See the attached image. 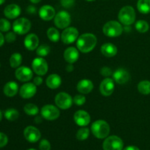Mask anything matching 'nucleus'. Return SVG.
Instances as JSON below:
<instances>
[{
    "instance_id": "f257e3e1",
    "label": "nucleus",
    "mask_w": 150,
    "mask_h": 150,
    "mask_svg": "<svg viewBox=\"0 0 150 150\" xmlns=\"http://www.w3.org/2000/svg\"><path fill=\"white\" fill-rule=\"evenodd\" d=\"M97 40L96 36L92 33H84L79 37L76 41L77 48L82 53H89L92 51L96 46Z\"/></svg>"
},
{
    "instance_id": "f03ea898",
    "label": "nucleus",
    "mask_w": 150,
    "mask_h": 150,
    "mask_svg": "<svg viewBox=\"0 0 150 150\" xmlns=\"http://www.w3.org/2000/svg\"><path fill=\"white\" fill-rule=\"evenodd\" d=\"M92 133L97 139H103L108 137L110 133V126L105 121L96 120L91 126Z\"/></svg>"
},
{
    "instance_id": "7ed1b4c3",
    "label": "nucleus",
    "mask_w": 150,
    "mask_h": 150,
    "mask_svg": "<svg viewBox=\"0 0 150 150\" xmlns=\"http://www.w3.org/2000/svg\"><path fill=\"white\" fill-rule=\"evenodd\" d=\"M119 21L125 26H130L136 20V12L131 6H125L121 10L118 15Z\"/></svg>"
},
{
    "instance_id": "20e7f679",
    "label": "nucleus",
    "mask_w": 150,
    "mask_h": 150,
    "mask_svg": "<svg viewBox=\"0 0 150 150\" xmlns=\"http://www.w3.org/2000/svg\"><path fill=\"white\" fill-rule=\"evenodd\" d=\"M123 28L121 23L117 21H108L103 27V32L104 35L109 38H116L122 35Z\"/></svg>"
},
{
    "instance_id": "39448f33",
    "label": "nucleus",
    "mask_w": 150,
    "mask_h": 150,
    "mask_svg": "<svg viewBox=\"0 0 150 150\" xmlns=\"http://www.w3.org/2000/svg\"><path fill=\"white\" fill-rule=\"evenodd\" d=\"M31 22L29 19L25 18H20L15 21L13 23V29L14 32L19 35H23L28 33L30 30Z\"/></svg>"
},
{
    "instance_id": "423d86ee",
    "label": "nucleus",
    "mask_w": 150,
    "mask_h": 150,
    "mask_svg": "<svg viewBox=\"0 0 150 150\" xmlns=\"http://www.w3.org/2000/svg\"><path fill=\"white\" fill-rule=\"evenodd\" d=\"M123 144L122 140L117 136H111L105 138L103 143V150H122Z\"/></svg>"
},
{
    "instance_id": "0eeeda50",
    "label": "nucleus",
    "mask_w": 150,
    "mask_h": 150,
    "mask_svg": "<svg viewBox=\"0 0 150 150\" xmlns=\"http://www.w3.org/2000/svg\"><path fill=\"white\" fill-rule=\"evenodd\" d=\"M73 103V98L66 92H59L55 97V103L60 109H68L72 106Z\"/></svg>"
},
{
    "instance_id": "6e6552de",
    "label": "nucleus",
    "mask_w": 150,
    "mask_h": 150,
    "mask_svg": "<svg viewBox=\"0 0 150 150\" xmlns=\"http://www.w3.org/2000/svg\"><path fill=\"white\" fill-rule=\"evenodd\" d=\"M70 22H71L70 15L64 10L59 12L54 17V23L59 29H66L70 24Z\"/></svg>"
},
{
    "instance_id": "1a4fd4ad",
    "label": "nucleus",
    "mask_w": 150,
    "mask_h": 150,
    "mask_svg": "<svg viewBox=\"0 0 150 150\" xmlns=\"http://www.w3.org/2000/svg\"><path fill=\"white\" fill-rule=\"evenodd\" d=\"M60 111L58 108L53 105H45L41 108V116L42 118L49 121L55 120L59 118Z\"/></svg>"
},
{
    "instance_id": "9d476101",
    "label": "nucleus",
    "mask_w": 150,
    "mask_h": 150,
    "mask_svg": "<svg viewBox=\"0 0 150 150\" xmlns=\"http://www.w3.org/2000/svg\"><path fill=\"white\" fill-rule=\"evenodd\" d=\"M79 31L75 27H67L61 35V40L64 44H71L79 38Z\"/></svg>"
},
{
    "instance_id": "9b49d317",
    "label": "nucleus",
    "mask_w": 150,
    "mask_h": 150,
    "mask_svg": "<svg viewBox=\"0 0 150 150\" xmlns=\"http://www.w3.org/2000/svg\"><path fill=\"white\" fill-rule=\"evenodd\" d=\"M32 67L33 71L38 76H44L46 74L48 70V63L42 57H38L33 59Z\"/></svg>"
},
{
    "instance_id": "f8f14e48",
    "label": "nucleus",
    "mask_w": 150,
    "mask_h": 150,
    "mask_svg": "<svg viewBox=\"0 0 150 150\" xmlns=\"http://www.w3.org/2000/svg\"><path fill=\"white\" fill-rule=\"evenodd\" d=\"M16 78L21 82H27L33 77V72L29 67L26 66L18 67L15 72Z\"/></svg>"
},
{
    "instance_id": "ddd939ff",
    "label": "nucleus",
    "mask_w": 150,
    "mask_h": 150,
    "mask_svg": "<svg viewBox=\"0 0 150 150\" xmlns=\"http://www.w3.org/2000/svg\"><path fill=\"white\" fill-rule=\"evenodd\" d=\"M23 136L26 141L30 143H35L40 140L41 137V133L40 130L34 126H28L24 129Z\"/></svg>"
},
{
    "instance_id": "4468645a",
    "label": "nucleus",
    "mask_w": 150,
    "mask_h": 150,
    "mask_svg": "<svg viewBox=\"0 0 150 150\" xmlns=\"http://www.w3.org/2000/svg\"><path fill=\"white\" fill-rule=\"evenodd\" d=\"M73 119L76 125L80 127H86L90 123L91 117L89 113L83 110L76 111L73 116Z\"/></svg>"
},
{
    "instance_id": "2eb2a0df",
    "label": "nucleus",
    "mask_w": 150,
    "mask_h": 150,
    "mask_svg": "<svg viewBox=\"0 0 150 150\" xmlns=\"http://www.w3.org/2000/svg\"><path fill=\"white\" fill-rule=\"evenodd\" d=\"M37 92V86L34 83H26L20 88L19 94L23 99L32 98Z\"/></svg>"
},
{
    "instance_id": "dca6fc26",
    "label": "nucleus",
    "mask_w": 150,
    "mask_h": 150,
    "mask_svg": "<svg viewBox=\"0 0 150 150\" xmlns=\"http://www.w3.org/2000/svg\"><path fill=\"white\" fill-rule=\"evenodd\" d=\"M100 91L103 96H110L114 91V81L110 78H106L102 81L100 86Z\"/></svg>"
},
{
    "instance_id": "f3484780",
    "label": "nucleus",
    "mask_w": 150,
    "mask_h": 150,
    "mask_svg": "<svg viewBox=\"0 0 150 150\" xmlns=\"http://www.w3.org/2000/svg\"><path fill=\"white\" fill-rule=\"evenodd\" d=\"M113 79L119 84H124L130 80V74L126 70L119 68L113 73Z\"/></svg>"
},
{
    "instance_id": "a211bd4d",
    "label": "nucleus",
    "mask_w": 150,
    "mask_h": 150,
    "mask_svg": "<svg viewBox=\"0 0 150 150\" xmlns=\"http://www.w3.org/2000/svg\"><path fill=\"white\" fill-rule=\"evenodd\" d=\"M21 13V7L16 4H10L6 6L4 10L5 17L9 19H15L18 17Z\"/></svg>"
},
{
    "instance_id": "6ab92c4d",
    "label": "nucleus",
    "mask_w": 150,
    "mask_h": 150,
    "mask_svg": "<svg viewBox=\"0 0 150 150\" xmlns=\"http://www.w3.org/2000/svg\"><path fill=\"white\" fill-rule=\"evenodd\" d=\"M39 16L44 21H51L56 16L55 9L51 5H43L39 10Z\"/></svg>"
},
{
    "instance_id": "aec40b11",
    "label": "nucleus",
    "mask_w": 150,
    "mask_h": 150,
    "mask_svg": "<svg viewBox=\"0 0 150 150\" xmlns=\"http://www.w3.org/2000/svg\"><path fill=\"white\" fill-rule=\"evenodd\" d=\"M24 45L29 51H34L39 45V38L35 34H29L24 39Z\"/></svg>"
},
{
    "instance_id": "412c9836",
    "label": "nucleus",
    "mask_w": 150,
    "mask_h": 150,
    "mask_svg": "<svg viewBox=\"0 0 150 150\" xmlns=\"http://www.w3.org/2000/svg\"><path fill=\"white\" fill-rule=\"evenodd\" d=\"M79 51L75 47H69L64 52V59L67 62L70 64H73L76 62L79 59Z\"/></svg>"
},
{
    "instance_id": "4be33fe9",
    "label": "nucleus",
    "mask_w": 150,
    "mask_h": 150,
    "mask_svg": "<svg viewBox=\"0 0 150 150\" xmlns=\"http://www.w3.org/2000/svg\"><path fill=\"white\" fill-rule=\"evenodd\" d=\"M93 88V83L89 79H82L77 84V90L81 94L90 93Z\"/></svg>"
},
{
    "instance_id": "5701e85b",
    "label": "nucleus",
    "mask_w": 150,
    "mask_h": 150,
    "mask_svg": "<svg viewBox=\"0 0 150 150\" xmlns=\"http://www.w3.org/2000/svg\"><path fill=\"white\" fill-rule=\"evenodd\" d=\"M101 53L105 57H113L117 54V48L115 45L111 42L103 44L100 48Z\"/></svg>"
},
{
    "instance_id": "b1692460",
    "label": "nucleus",
    "mask_w": 150,
    "mask_h": 150,
    "mask_svg": "<svg viewBox=\"0 0 150 150\" xmlns=\"http://www.w3.org/2000/svg\"><path fill=\"white\" fill-rule=\"evenodd\" d=\"M18 91V85L15 81H9L4 85L3 92L7 97H14Z\"/></svg>"
},
{
    "instance_id": "393cba45",
    "label": "nucleus",
    "mask_w": 150,
    "mask_h": 150,
    "mask_svg": "<svg viewBox=\"0 0 150 150\" xmlns=\"http://www.w3.org/2000/svg\"><path fill=\"white\" fill-rule=\"evenodd\" d=\"M62 83V79L58 74H51L46 79V85L51 89H56L60 86Z\"/></svg>"
},
{
    "instance_id": "a878e982",
    "label": "nucleus",
    "mask_w": 150,
    "mask_h": 150,
    "mask_svg": "<svg viewBox=\"0 0 150 150\" xmlns=\"http://www.w3.org/2000/svg\"><path fill=\"white\" fill-rule=\"evenodd\" d=\"M137 8L138 10L143 14L150 13V0H139Z\"/></svg>"
},
{
    "instance_id": "bb28decb",
    "label": "nucleus",
    "mask_w": 150,
    "mask_h": 150,
    "mask_svg": "<svg viewBox=\"0 0 150 150\" xmlns=\"http://www.w3.org/2000/svg\"><path fill=\"white\" fill-rule=\"evenodd\" d=\"M22 62V56L19 53H14L10 58V64L13 68H18Z\"/></svg>"
},
{
    "instance_id": "cd10ccee",
    "label": "nucleus",
    "mask_w": 150,
    "mask_h": 150,
    "mask_svg": "<svg viewBox=\"0 0 150 150\" xmlns=\"http://www.w3.org/2000/svg\"><path fill=\"white\" fill-rule=\"evenodd\" d=\"M4 117L7 119L8 121L13 122L16 121L19 117V112L16 108H8L4 111Z\"/></svg>"
},
{
    "instance_id": "c85d7f7f",
    "label": "nucleus",
    "mask_w": 150,
    "mask_h": 150,
    "mask_svg": "<svg viewBox=\"0 0 150 150\" xmlns=\"http://www.w3.org/2000/svg\"><path fill=\"white\" fill-rule=\"evenodd\" d=\"M47 36L48 39L54 42H57L59 40L60 35L58 29H57L54 27H50L47 30Z\"/></svg>"
},
{
    "instance_id": "c756f323",
    "label": "nucleus",
    "mask_w": 150,
    "mask_h": 150,
    "mask_svg": "<svg viewBox=\"0 0 150 150\" xmlns=\"http://www.w3.org/2000/svg\"><path fill=\"white\" fill-rule=\"evenodd\" d=\"M138 90L142 95H149L150 94V81H142L138 84Z\"/></svg>"
},
{
    "instance_id": "7c9ffc66",
    "label": "nucleus",
    "mask_w": 150,
    "mask_h": 150,
    "mask_svg": "<svg viewBox=\"0 0 150 150\" xmlns=\"http://www.w3.org/2000/svg\"><path fill=\"white\" fill-rule=\"evenodd\" d=\"M23 111L27 115L35 116L39 113V108L33 103H27L23 107Z\"/></svg>"
},
{
    "instance_id": "2f4dec72",
    "label": "nucleus",
    "mask_w": 150,
    "mask_h": 150,
    "mask_svg": "<svg viewBox=\"0 0 150 150\" xmlns=\"http://www.w3.org/2000/svg\"><path fill=\"white\" fill-rule=\"evenodd\" d=\"M135 27H136V30L140 33H145L149 30V25L146 21L139 20L135 24Z\"/></svg>"
},
{
    "instance_id": "473e14b6",
    "label": "nucleus",
    "mask_w": 150,
    "mask_h": 150,
    "mask_svg": "<svg viewBox=\"0 0 150 150\" xmlns=\"http://www.w3.org/2000/svg\"><path fill=\"white\" fill-rule=\"evenodd\" d=\"M89 136V130L87 127H81L78 130L76 138L79 141H84L88 139Z\"/></svg>"
},
{
    "instance_id": "72a5a7b5",
    "label": "nucleus",
    "mask_w": 150,
    "mask_h": 150,
    "mask_svg": "<svg viewBox=\"0 0 150 150\" xmlns=\"http://www.w3.org/2000/svg\"><path fill=\"white\" fill-rule=\"evenodd\" d=\"M51 51V48L48 45H41L37 48L36 53L39 57H46Z\"/></svg>"
},
{
    "instance_id": "f704fd0d",
    "label": "nucleus",
    "mask_w": 150,
    "mask_h": 150,
    "mask_svg": "<svg viewBox=\"0 0 150 150\" xmlns=\"http://www.w3.org/2000/svg\"><path fill=\"white\" fill-rule=\"evenodd\" d=\"M11 28V24L10 21L5 18L0 19V31L1 32H8Z\"/></svg>"
},
{
    "instance_id": "c9c22d12",
    "label": "nucleus",
    "mask_w": 150,
    "mask_h": 150,
    "mask_svg": "<svg viewBox=\"0 0 150 150\" xmlns=\"http://www.w3.org/2000/svg\"><path fill=\"white\" fill-rule=\"evenodd\" d=\"M73 103H74L76 105L81 106V105H83V104L86 103V98H85L83 95H77L73 98Z\"/></svg>"
},
{
    "instance_id": "e433bc0d",
    "label": "nucleus",
    "mask_w": 150,
    "mask_h": 150,
    "mask_svg": "<svg viewBox=\"0 0 150 150\" xmlns=\"http://www.w3.org/2000/svg\"><path fill=\"white\" fill-rule=\"evenodd\" d=\"M40 150H51V144L46 139H42L39 144Z\"/></svg>"
},
{
    "instance_id": "4c0bfd02",
    "label": "nucleus",
    "mask_w": 150,
    "mask_h": 150,
    "mask_svg": "<svg viewBox=\"0 0 150 150\" xmlns=\"http://www.w3.org/2000/svg\"><path fill=\"white\" fill-rule=\"evenodd\" d=\"M16 32H10L6 34L5 37H4V39L5 41L7 42H13L16 40Z\"/></svg>"
},
{
    "instance_id": "58836bf2",
    "label": "nucleus",
    "mask_w": 150,
    "mask_h": 150,
    "mask_svg": "<svg viewBox=\"0 0 150 150\" xmlns=\"http://www.w3.org/2000/svg\"><path fill=\"white\" fill-rule=\"evenodd\" d=\"M7 143H8V138H7V135L0 132V148L5 146Z\"/></svg>"
},
{
    "instance_id": "ea45409f",
    "label": "nucleus",
    "mask_w": 150,
    "mask_h": 150,
    "mask_svg": "<svg viewBox=\"0 0 150 150\" xmlns=\"http://www.w3.org/2000/svg\"><path fill=\"white\" fill-rule=\"evenodd\" d=\"M100 74L104 77H108L112 74V71H111V68L108 67H103L101 68L100 70Z\"/></svg>"
},
{
    "instance_id": "a19ab883",
    "label": "nucleus",
    "mask_w": 150,
    "mask_h": 150,
    "mask_svg": "<svg viewBox=\"0 0 150 150\" xmlns=\"http://www.w3.org/2000/svg\"><path fill=\"white\" fill-rule=\"evenodd\" d=\"M75 0H61V4L65 8H70L74 4Z\"/></svg>"
},
{
    "instance_id": "79ce46f5",
    "label": "nucleus",
    "mask_w": 150,
    "mask_h": 150,
    "mask_svg": "<svg viewBox=\"0 0 150 150\" xmlns=\"http://www.w3.org/2000/svg\"><path fill=\"white\" fill-rule=\"evenodd\" d=\"M33 83H35L36 86H40V85L42 84V79L40 77V76H37V77H35V79H34Z\"/></svg>"
},
{
    "instance_id": "37998d69",
    "label": "nucleus",
    "mask_w": 150,
    "mask_h": 150,
    "mask_svg": "<svg viewBox=\"0 0 150 150\" xmlns=\"http://www.w3.org/2000/svg\"><path fill=\"white\" fill-rule=\"evenodd\" d=\"M26 12L28 13H30V14H34V13H36V7H35L34 6H29L26 8Z\"/></svg>"
},
{
    "instance_id": "c03bdc74",
    "label": "nucleus",
    "mask_w": 150,
    "mask_h": 150,
    "mask_svg": "<svg viewBox=\"0 0 150 150\" xmlns=\"http://www.w3.org/2000/svg\"><path fill=\"white\" fill-rule=\"evenodd\" d=\"M4 41H5V39H4V35L1 34V31H0V47L2 46L4 43Z\"/></svg>"
},
{
    "instance_id": "a18cd8bd",
    "label": "nucleus",
    "mask_w": 150,
    "mask_h": 150,
    "mask_svg": "<svg viewBox=\"0 0 150 150\" xmlns=\"http://www.w3.org/2000/svg\"><path fill=\"white\" fill-rule=\"evenodd\" d=\"M124 150H140V149L136 146H128L126 148H125Z\"/></svg>"
},
{
    "instance_id": "49530a36",
    "label": "nucleus",
    "mask_w": 150,
    "mask_h": 150,
    "mask_svg": "<svg viewBox=\"0 0 150 150\" xmlns=\"http://www.w3.org/2000/svg\"><path fill=\"white\" fill-rule=\"evenodd\" d=\"M73 64H70L69 63L68 65L67 66V67H66V70H67V72H72L73 70Z\"/></svg>"
},
{
    "instance_id": "de8ad7c7",
    "label": "nucleus",
    "mask_w": 150,
    "mask_h": 150,
    "mask_svg": "<svg viewBox=\"0 0 150 150\" xmlns=\"http://www.w3.org/2000/svg\"><path fill=\"white\" fill-rule=\"evenodd\" d=\"M35 122H36L37 123H40L42 122V118H41L40 117H37L36 118H35Z\"/></svg>"
},
{
    "instance_id": "09e8293b",
    "label": "nucleus",
    "mask_w": 150,
    "mask_h": 150,
    "mask_svg": "<svg viewBox=\"0 0 150 150\" xmlns=\"http://www.w3.org/2000/svg\"><path fill=\"white\" fill-rule=\"evenodd\" d=\"M40 1L41 0H30L31 2L33 3V4H38V3H39Z\"/></svg>"
},
{
    "instance_id": "8fccbe9b",
    "label": "nucleus",
    "mask_w": 150,
    "mask_h": 150,
    "mask_svg": "<svg viewBox=\"0 0 150 150\" xmlns=\"http://www.w3.org/2000/svg\"><path fill=\"white\" fill-rule=\"evenodd\" d=\"M4 1H5V0H0V5H1V4H4Z\"/></svg>"
},
{
    "instance_id": "3c124183",
    "label": "nucleus",
    "mask_w": 150,
    "mask_h": 150,
    "mask_svg": "<svg viewBox=\"0 0 150 150\" xmlns=\"http://www.w3.org/2000/svg\"><path fill=\"white\" fill-rule=\"evenodd\" d=\"M1 119H2V113H1V110H0V121L1 120Z\"/></svg>"
},
{
    "instance_id": "603ef678",
    "label": "nucleus",
    "mask_w": 150,
    "mask_h": 150,
    "mask_svg": "<svg viewBox=\"0 0 150 150\" xmlns=\"http://www.w3.org/2000/svg\"><path fill=\"white\" fill-rule=\"evenodd\" d=\"M86 1H95V0H86Z\"/></svg>"
},
{
    "instance_id": "864d4df0",
    "label": "nucleus",
    "mask_w": 150,
    "mask_h": 150,
    "mask_svg": "<svg viewBox=\"0 0 150 150\" xmlns=\"http://www.w3.org/2000/svg\"><path fill=\"white\" fill-rule=\"evenodd\" d=\"M28 150H36V149H28Z\"/></svg>"
}]
</instances>
